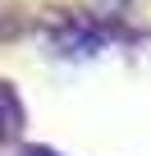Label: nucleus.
Returning a JSON list of instances; mask_svg holds the SVG:
<instances>
[{
    "instance_id": "nucleus-1",
    "label": "nucleus",
    "mask_w": 151,
    "mask_h": 156,
    "mask_svg": "<svg viewBox=\"0 0 151 156\" xmlns=\"http://www.w3.org/2000/svg\"><path fill=\"white\" fill-rule=\"evenodd\" d=\"M0 138H5V106H0Z\"/></svg>"
}]
</instances>
